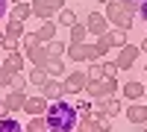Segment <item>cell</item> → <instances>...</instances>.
Segmentation results:
<instances>
[{"mask_svg":"<svg viewBox=\"0 0 147 132\" xmlns=\"http://www.w3.org/2000/svg\"><path fill=\"white\" fill-rule=\"evenodd\" d=\"M24 100H27V94H24V91H12V88H9V94L3 97V103H0V117L9 115V112H15V109H24Z\"/></svg>","mask_w":147,"mask_h":132,"instance_id":"ba28073f","label":"cell"},{"mask_svg":"<svg viewBox=\"0 0 147 132\" xmlns=\"http://www.w3.org/2000/svg\"><path fill=\"white\" fill-rule=\"evenodd\" d=\"M100 65H103V74H106V76H115V74H118V65H115V62H100Z\"/></svg>","mask_w":147,"mask_h":132,"instance_id":"836d02e7","label":"cell"},{"mask_svg":"<svg viewBox=\"0 0 147 132\" xmlns=\"http://www.w3.org/2000/svg\"><path fill=\"white\" fill-rule=\"evenodd\" d=\"M74 109H77V115H91V112H94V106H91L88 100H80L77 106H74Z\"/></svg>","mask_w":147,"mask_h":132,"instance_id":"1f68e13d","label":"cell"},{"mask_svg":"<svg viewBox=\"0 0 147 132\" xmlns=\"http://www.w3.org/2000/svg\"><path fill=\"white\" fill-rule=\"evenodd\" d=\"M138 47L136 44H124V47H121V50H118V56L112 59V62L118 65V70H129L132 65H136V59H138Z\"/></svg>","mask_w":147,"mask_h":132,"instance_id":"5b68a950","label":"cell"},{"mask_svg":"<svg viewBox=\"0 0 147 132\" xmlns=\"http://www.w3.org/2000/svg\"><path fill=\"white\" fill-rule=\"evenodd\" d=\"M24 112H27V115H44L47 112V100L41 97V94H38V97H27V100H24Z\"/></svg>","mask_w":147,"mask_h":132,"instance_id":"9a60e30c","label":"cell"},{"mask_svg":"<svg viewBox=\"0 0 147 132\" xmlns=\"http://www.w3.org/2000/svg\"><path fill=\"white\" fill-rule=\"evenodd\" d=\"M44 70H47V76H62L65 74V62H62V59H47Z\"/></svg>","mask_w":147,"mask_h":132,"instance_id":"603a6c76","label":"cell"},{"mask_svg":"<svg viewBox=\"0 0 147 132\" xmlns=\"http://www.w3.org/2000/svg\"><path fill=\"white\" fill-rule=\"evenodd\" d=\"M71 29V44H85V38H88V32H85V23H74Z\"/></svg>","mask_w":147,"mask_h":132,"instance_id":"cb8c5ba5","label":"cell"},{"mask_svg":"<svg viewBox=\"0 0 147 132\" xmlns=\"http://www.w3.org/2000/svg\"><path fill=\"white\" fill-rule=\"evenodd\" d=\"M127 121H129V123H138V126H144V123H147V106L132 103L129 109H127Z\"/></svg>","mask_w":147,"mask_h":132,"instance_id":"e0dca14e","label":"cell"},{"mask_svg":"<svg viewBox=\"0 0 147 132\" xmlns=\"http://www.w3.org/2000/svg\"><path fill=\"white\" fill-rule=\"evenodd\" d=\"M88 79H100V76H106L103 74V65L100 62H88V74H85Z\"/></svg>","mask_w":147,"mask_h":132,"instance_id":"f546056e","label":"cell"},{"mask_svg":"<svg viewBox=\"0 0 147 132\" xmlns=\"http://www.w3.org/2000/svg\"><path fill=\"white\" fill-rule=\"evenodd\" d=\"M32 18V9H30V0H24V3H15L9 12V21H30Z\"/></svg>","mask_w":147,"mask_h":132,"instance_id":"ac0fdd59","label":"cell"},{"mask_svg":"<svg viewBox=\"0 0 147 132\" xmlns=\"http://www.w3.org/2000/svg\"><path fill=\"white\" fill-rule=\"evenodd\" d=\"M85 82H88L85 70H71L62 82V88H65V94H80V91H85Z\"/></svg>","mask_w":147,"mask_h":132,"instance_id":"8992f818","label":"cell"},{"mask_svg":"<svg viewBox=\"0 0 147 132\" xmlns=\"http://www.w3.org/2000/svg\"><path fill=\"white\" fill-rule=\"evenodd\" d=\"M65 50H68V47H65L62 41H56V38H53V41H47V56H50V59H62Z\"/></svg>","mask_w":147,"mask_h":132,"instance_id":"83f0119b","label":"cell"},{"mask_svg":"<svg viewBox=\"0 0 147 132\" xmlns=\"http://www.w3.org/2000/svg\"><path fill=\"white\" fill-rule=\"evenodd\" d=\"M62 94H65L62 82H59L56 76H47V82L41 85V97H44L47 103H53V100H62Z\"/></svg>","mask_w":147,"mask_h":132,"instance_id":"30bf717a","label":"cell"},{"mask_svg":"<svg viewBox=\"0 0 147 132\" xmlns=\"http://www.w3.org/2000/svg\"><path fill=\"white\" fill-rule=\"evenodd\" d=\"M9 15V0H0V21Z\"/></svg>","mask_w":147,"mask_h":132,"instance_id":"d590c367","label":"cell"},{"mask_svg":"<svg viewBox=\"0 0 147 132\" xmlns=\"http://www.w3.org/2000/svg\"><path fill=\"white\" fill-rule=\"evenodd\" d=\"M24 32H27V29H24V21H9L6 29H3V35H6V38H12V41L24 38Z\"/></svg>","mask_w":147,"mask_h":132,"instance_id":"ffe728a7","label":"cell"},{"mask_svg":"<svg viewBox=\"0 0 147 132\" xmlns=\"http://www.w3.org/2000/svg\"><path fill=\"white\" fill-rule=\"evenodd\" d=\"M12 76H15V74H9V70H6L3 65H0V88H9V82H12Z\"/></svg>","mask_w":147,"mask_h":132,"instance_id":"d6a6232c","label":"cell"},{"mask_svg":"<svg viewBox=\"0 0 147 132\" xmlns=\"http://www.w3.org/2000/svg\"><path fill=\"white\" fill-rule=\"evenodd\" d=\"M144 132H147V129H144Z\"/></svg>","mask_w":147,"mask_h":132,"instance_id":"ee69618b","label":"cell"},{"mask_svg":"<svg viewBox=\"0 0 147 132\" xmlns=\"http://www.w3.org/2000/svg\"><path fill=\"white\" fill-rule=\"evenodd\" d=\"M144 68H147V65H144Z\"/></svg>","mask_w":147,"mask_h":132,"instance_id":"f6af8a7d","label":"cell"},{"mask_svg":"<svg viewBox=\"0 0 147 132\" xmlns=\"http://www.w3.org/2000/svg\"><path fill=\"white\" fill-rule=\"evenodd\" d=\"M41 129H47V121H44V115H32V121H30L27 132H41Z\"/></svg>","mask_w":147,"mask_h":132,"instance_id":"f1b7e54d","label":"cell"},{"mask_svg":"<svg viewBox=\"0 0 147 132\" xmlns=\"http://www.w3.org/2000/svg\"><path fill=\"white\" fill-rule=\"evenodd\" d=\"M118 112H121V103H118V97H100V100H97V109H94V115L115 117Z\"/></svg>","mask_w":147,"mask_h":132,"instance_id":"8fae6325","label":"cell"},{"mask_svg":"<svg viewBox=\"0 0 147 132\" xmlns=\"http://www.w3.org/2000/svg\"><path fill=\"white\" fill-rule=\"evenodd\" d=\"M97 44L109 53V47H124L127 44V32L124 29H109V32H103L100 38H97Z\"/></svg>","mask_w":147,"mask_h":132,"instance_id":"9c48e42d","label":"cell"},{"mask_svg":"<svg viewBox=\"0 0 147 132\" xmlns=\"http://www.w3.org/2000/svg\"><path fill=\"white\" fill-rule=\"evenodd\" d=\"M27 82H30V85H35V88H41L44 82H47V70H44V68H35V70H30Z\"/></svg>","mask_w":147,"mask_h":132,"instance_id":"d4e9b609","label":"cell"},{"mask_svg":"<svg viewBox=\"0 0 147 132\" xmlns=\"http://www.w3.org/2000/svg\"><path fill=\"white\" fill-rule=\"evenodd\" d=\"M77 23V15H74V9H59L56 12V27H74Z\"/></svg>","mask_w":147,"mask_h":132,"instance_id":"44dd1931","label":"cell"},{"mask_svg":"<svg viewBox=\"0 0 147 132\" xmlns=\"http://www.w3.org/2000/svg\"><path fill=\"white\" fill-rule=\"evenodd\" d=\"M138 15L147 21V0H141V3H138Z\"/></svg>","mask_w":147,"mask_h":132,"instance_id":"8d00e7d4","label":"cell"},{"mask_svg":"<svg viewBox=\"0 0 147 132\" xmlns=\"http://www.w3.org/2000/svg\"><path fill=\"white\" fill-rule=\"evenodd\" d=\"M32 44H38V35L35 32H24V47H32Z\"/></svg>","mask_w":147,"mask_h":132,"instance_id":"e575fe53","label":"cell"},{"mask_svg":"<svg viewBox=\"0 0 147 132\" xmlns=\"http://www.w3.org/2000/svg\"><path fill=\"white\" fill-rule=\"evenodd\" d=\"M30 9H32V18L50 21L56 18L59 9H65V0H30Z\"/></svg>","mask_w":147,"mask_h":132,"instance_id":"277c9868","label":"cell"},{"mask_svg":"<svg viewBox=\"0 0 147 132\" xmlns=\"http://www.w3.org/2000/svg\"><path fill=\"white\" fill-rule=\"evenodd\" d=\"M0 41H3V29H0Z\"/></svg>","mask_w":147,"mask_h":132,"instance_id":"ab89813d","label":"cell"},{"mask_svg":"<svg viewBox=\"0 0 147 132\" xmlns=\"http://www.w3.org/2000/svg\"><path fill=\"white\" fill-rule=\"evenodd\" d=\"M41 132H50V129H41Z\"/></svg>","mask_w":147,"mask_h":132,"instance_id":"60d3db41","label":"cell"},{"mask_svg":"<svg viewBox=\"0 0 147 132\" xmlns=\"http://www.w3.org/2000/svg\"><path fill=\"white\" fill-rule=\"evenodd\" d=\"M68 59L71 62H85V44H68Z\"/></svg>","mask_w":147,"mask_h":132,"instance_id":"484cf974","label":"cell"},{"mask_svg":"<svg viewBox=\"0 0 147 132\" xmlns=\"http://www.w3.org/2000/svg\"><path fill=\"white\" fill-rule=\"evenodd\" d=\"M141 53H147V35H144V41H141V47H138Z\"/></svg>","mask_w":147,"mask_h":132,"instance_id":"74e56055","label":"cell"},{"mask_svg":"<svg viewBox=\"0 0 147 132\" xmlns=\"http://www.w3.org/2000/svg\"><path fill=\"white\" fill-rule=\"evenodd\" d=\"M56 29H59V27H56L53 21H44L41 27L35 29V35H38V41H41V44H47V41H53V38H56Z\"/></svg>","mask_w":147,"mask_h":132,"instance_id":"d6986e66","label":"cell"},{"mask_svg":"<svg viewBox=\"0 0 147 132\" xmlns=\"http://www.w3.org/2000/svg\"><path fill=\"white\" fill-rule=\"evenodd\" d=\"M118 91H121V85H118L115 76H100V79H88V82H85V94L94 97V100H100V97H115Z\"/></svg>","mask_w":147,"mask_h":132,"instance_id":"3957f363","label":"cell"},{"mask_svg":"<svg viewBox=\"0 0 147 132\" xmlns=\"http://www.w3.org/2000/svg\"><path fill=\"white\" fill-rule=\"evenodd\" d=\"M9 3H24V0H9Z\"/></svg>","mask_w":147,"mask_h":132,"instance_id":"f35d334b","label":"cell"},{"mask_svg":"<svg viewBox=\"0 0 147 132\" xmlns=\"http://www.w3.org/2000/svg\"><path fill=\"white\" fill-rule=\"evenodd\" d=\"M100 3H106V0H100Z\"/></svg>","mask_w":147,"mask_h":132,"instance_id":"7bdbcfd3","label":"cell"},{"mask_svg":"<svg viewBox=\"0 0 147 132\" xmlns=\"http://www.w3.org/2000/svg\"><path fill=\"white\" fill-rule=\"evenodd\" d=\"M0 65H3L9 74H21V70H24V56H21L18 50H12V53H6V59H3Z\"/></svg>","mask_w":147,"mask_h":132,"instance_id":"5bb4252c","label":"cell"},{"mask_svg":"<svg viewBox=\"0 0 147 132\" xmlns=\"http://www.w3.org/2000/svg\"><path fill=\"white\" fill-rule=\"evenodd\" d=\"M0 132H24V126L15 121V117L3 115V117H0Z\"/></svg>","mask_w":147,"mask_h":132,"instance_id":"4316f807","label":"cell"},{"mask_svg":"<svg viewBox=\"0 0 147 132\" xmlns=\"http://www.w3.org/2000/svg\"><path fill=\"white\" fill-rule=\"evenodd\" d=\"M121 91H124V97H129L132 103L144 97V85H141L138 79H129V82H124V85H121Z\"/></svg>","mask_w":147,"mask_h":132,"instance_id":"2e32d148","label":"cell"},{"mask_svg":"<svg viewBox=\"0 0 147 132\" xmlns=\"http://www.w3.org/2000/svg\"><path fill=\"white\" fill-rule=\"evenodd\" d=\"M9 88H12V91H24V88H27V76L15 74V76H12V82H9Z\"/></svg>","mask_w":147,"mask_h":132,"instance_id":"4dcf8cb0","label":"cell"},{"mask_svg":"<svg viewBox=\"0 0 147 132\" xmlns=\"http://www.w3.org/2000/svg\"><path fill=\"white\" fill-rule=\"evenodd\" d=\"M74 129H80V132H100V117H97L94 112L82 115V117H77V126Z\"/></svg>","mask_w":147,"mask_h":132,"instance_id":"4fadbf2b","label":"cell"},{"mask_svg":"<svg viewBox=\"0 0 147 132\" xmlns=\"http://www.w3.org/2000/svg\"><path fill=\"white\" fill-rule=\"evenodd\" d=\"M77 109L65 100H53L47 103V112H44V121H47V129L50 132H71L77 126Z\"/></svg>","mask_w":147,"mask_h":132,"instance_id":"6da1fadb","label":"cell"},{"mask_svg":"<svg viewBox=\"0 0 147 132\" xmlns=\"http://www.w3.org/2000/svg\"><path fill=\"white\" fill-rule=\"evenodd\" d=\"M144 94H147V85H144Z\"/></svg>","mask_w":147,"mask_h":132,"instance_id":"b9f144b4","label":"cell"},{"mask_svg":"<svg viewBox=\"0 0 147 132\" xmlns=\"http://www.w3.org/2000/svg\"><path fill=\"white\" fill-rule=\"evenodd\" d=\"M85 32L97 35V38H100L103 32H109V21H106L103 12H91V15H88V21H85Z\"/></svg>","mask_w":147,"mask_h":132,"instance_id":"52a82bcc","label":"cell"},{"mask_svg":"<svg viewBox=\"0 0 147 132\" xmlns=\"http://www.w3.org/2000/svg\"><path fill=\"white\" fill-rule=\"evenodd\" d=\"M136 12H138V6H136V0H106V21H109V27L112 29H129L132 23H136Z\"/></svg>","mask_w":147,"mask_h":132,"instance_id":"7a4b0ae2","label":"cell"},{"mask_svg":"<svg viewBox=\"0 0 147 132\" xmlns=\"http://www.w3.org/2000/svg\"><path fill=\"white\" fill-rule=\"evenodd\" d=\"M106 56V50H103V47L100 44H85V62H100V59Z\"/></svg>","mask_w":147,"mask_h":132,"instance_id":"7402d4cb","label":"cell"},{"mask_svg":"<svg viewBox=\"0 0 147 132\" xmlns=\"http://www.w3.org/2000/svg\"><path fill=\"white\" fill-rule=\"evenodd\" d=\"M27 56H30V62L35 65V68H44V62H47V59H50V56H47V44H32V47H27Z\"/></svg>","mask_w":147,"mask_h":132,"instance_id":"7c38bea8","label":"cell"}]
</instances>
